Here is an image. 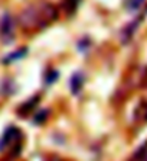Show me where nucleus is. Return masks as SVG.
Listing matches in <instances>:
<instances>
[{"label":"nucleus","instance_id":"1","mask_svg":"<svg viewBox=\"0 0 147 161\" xmlns=\"http://www.w3.org/2000/svg\"><path fill=\"white\" fill-rule=\"evenodd\" d=\"M56 18V12L51 4L43 3V4H35L30 6L29 9H26L20 15V25L28 29H33V28H42L45 25H48Z\"/></svg>","mask_w":147,"mask_h":161},{"label":"nucleus","instance_id":"2","mask_svg":"<svg viewBox=\"0 0 147 161\" xmlns=\"http://www.w3.org/2000/svg\"><path fill=\"white\" fill-rule=\"evenodd\" d=\"M15 32H13V20L9 15L3 16V19L0 20V38L4 44H8L13 39Z\"/></svg>","mask_w":147,"mask_h":161},{"label":"nucleus","instance_id":"3","mask_svg":"<svg viewBox=\"0 0 147 161\" xmlns=\"http://www.w3.org/2000/svg\"><path fill=\"white\" fill-rule=\"evenodd\" d=\"M69 86H71L72 93L81 92L82 86H84V77H82V74H74L72 79H71V81H69Z\"/></svg>","mask_w":147,"mask_h":161},{"label":"nucleus","instance_id":"4","mask_svg":"<svg viewBox=\"0 0 147 161\" xmlns=\"http://www.w3.org/2000/svg\"><path fill=\"white\" fill-rule=\"evenodd\" d=\"M133 161H147V147H143L137 151V154L134 155Z\"/></svg>","mask_w":147,"mask_h":161},{"label":"nucleus","instance_id":"5","mask_svg":"<svg viewBox=\"0 0 147 161\" xmlns=\"http://www.w3.org/2000/svg\"><path fill=\"white\" fill-rule=\"evenodd\" d=\"M25 55H26V49H19V51H16L13 55H9L4 61H6V63H9V61H15V60L22 58V57H25Z\"/></svg>","mask_w":147,"mask_h":161},{"label":"nucleus","instance_id":"6","mask_svg":"<svg viewBox=\"0 0 147 161\" xmlns=\"http://www.w3.org/2000/svg\"><path fill=\"white\" fill-rule=\"evenodd\" d=\"M143 3H144V0H129L127 8H129V10H137Z\"/></svg>","mask_w":147,"mask_h":161}]
</instances>
